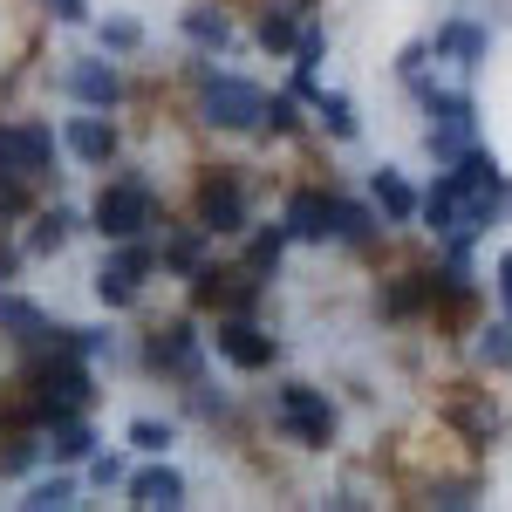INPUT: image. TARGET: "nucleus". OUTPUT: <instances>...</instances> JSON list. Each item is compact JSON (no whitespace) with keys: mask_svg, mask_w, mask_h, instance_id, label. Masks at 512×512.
Listing matches in <instances>:
<instances>
[{"mask_svg":"<svg viewBox=\"0 0 512 512\" xmlns=\"http://www.w3.org/2000/svg\"><path fill=\"white\" fill-rule=\"evenodd\" d=\"M82 219L96 239H151L164 226V198L144 171H117V178H103V192L89 198Z\"/></svg>","mask_w":512,"mask_h":512,"instance_id":"nucleus-1","label":"nucleus"},{"mask_svg":"<svg viewBox=\"0 0 512 512\" xmlns=\"http://www.w3.org/2000/svg\"><path fill=\"white\" fill-rule=\"evenodd\" d=\"M192 82H198L192 110H198L205 130H260V110H267V89H260V82L219 69V55H205L192 69Z\"/></svg>","mask_w":512,"mask_h":512,"instance_id":"nucleus-2","label":"nucleus"},{"mask_svg":"<svg viewBox=\"0 0 512 512\" xmlns=\"http://www.w3.org/2000/svg\"><path fill=\"white\" fill-rule=\"evenodd\" d=\"M267 417H274V431L294 444V451H328L335 431H342V410H335V396L315 390V383H274L267 396Z\"/></svg>","mask_w":512,"mask_h":512,"instance_id":"nucleus-3","label":"nucleus"},{"mask_svg":"<svg viewBox=\"0 0 512 512\" xmlns=\"http://www.w3.org/2000/svg\"><path fill=\"white\" fill-rule=\"evenodd\" d=\"M192 219L205 226L212 239H239L253 226V185L239 164H205L192 185Z\"/></svg>","mask_w":512,"mask_h":512,"instance_id":"nucleus-4","label":"nucleus"},{"mask_svg":"<svg viewBox=\"0 0 512 512\" xmlns=\"http://www.w3.org/2000/svg\"><path fill=\"white\" fill-rule=\"evenodd\" d=\"M62 164V130L41 117H0V178L21 185H48Z\"/></svg>","mask_w":512,"mask_h":512,"instance_id":"nucleus-5","label":"nucleus"},{"mask_svg":"<svg viewBox=\"0 0 512 512\" xmlns=\"http://www.w3.org/2000/svg\"><path fill=\"white\" fill-rule=\"evenodd\" d=\"M144 369H151L158 383H178V390L205 383V335H198V315L158 321V328L144 335Z\"/></svg>","mask_w":512,"mask_h":512,"instance_id":"nucleus-6","label":"nucleus"},{"mask_svg":"<svg viewBox=\"0 0 512 512\" xmlns=\"http://www.w3.org/2000/svg\"><path fill=\"white\" fill-rule=\"evenodd\" d=\"M185 301H192V315H260L267 308V280L246 274V267L205 260L198 274H185Z\"/></svg>","mask_w":512,"mask_h":512,"instance_id":"nucleus-7","label":"nucleus"},{"mask_svg":"<svg viewBox=\"0 0 512 512\" xmlns=\"http://www.w3.org/2000/svg\"><path fill=\"white\" fill-rule=\"evenodd\" d=\"M205 349L219 355L226 369H239V376H267V369L280 362V335L260 315H212Z\"/></svg>","mask_w":512,"mask_h":512,"instance_id":"nucleus-8","label":"nucleus"},{"mask_svg":"<svg viewBox=\"0 0 512 512\" xmlns=\"http://www.w3.org/2000/svg\"><path fill=\"white\" fill-rule=\"evenodd\" d=\"M280 226L294 246H335V185H294L280 198Z\"/></svg>","mask_w":512,"mask_h":512,"instance_id":"nucleus-9","label":"nucleus"},{"mask_svg":"<svg viewBox=\"0 0 512 512\" xmlns=\"http://www.w3.org/2000/svg\"><path fill=\"white\" fill-rule=\"evenodd\" d=\"M62 96H69L76 110H123L130 82H123L117 62H103V55H76V62L62 69Z\"/></svg>","mask_w":512,"mask_h":512,"instance_id":"nucleus-10","label":"nucleus"},{"mask_svg":"<svg viewBox=\"0 0 512 512\" xmlns=\"http://www.w3.org/2000/svg\"><path fill=\"white\" fill-rule=\"evenodd\" d=\"M62 151L76 164H89V171H110L123 151V130L110 123V110H82V117L62 123Z\"/></svg>","mask_w":512,"mask_h":512,"instance_id":"nucleus-11","label":"nucleus"},{"mask_svg":"<svg viewBox=\"0 0 512 512\" xmlns=\"http://www.w3.org/2000/svg\"><path fill=\"white\" fill-rule=\"evenodd\" d=\"M444 424L458 437H472V444H492L499 437V403H492V390H478V383H451V396H444Z\"/></svg>","mask_w":512,"mask_h":512,"instance_id":"nucleus-12","label":"nucleus"},{"mask_svg":"<svg viewBox=\"0 0 512 512\" xmlns=\"http://www.w3.org/2000/svg\"><path fill=\"white\" fill-rule=\"evenodd\" d=\"M376 315L383 321H431V267H403L376 287Z\"/></svg>","mask_w":512,"mask_h":512,"instance_id":"nucleus-13","label":"nucleus"},{"mask_svg":"<svg viewBox=\"0 0 512 512\" xmlns=\"http://www.w3.org/2000/svg\"><path fill=\"white\" fill-rule=\"evenodd\" d=\"M308 21H315L308 0H260V14H253V41L280 62V55H294V41H301Z\"/></svg>","mask_w":512,"mask_h":512,"instance_id":"nucleus-14","label":"nucleus"},{"mask_svg":"<svg viewBox=\"0 0 512 512\" xmlns=\"http://www.w3.org/2000/svg\"><path fill=\"white\" fill-rule=\"evenodd\" d=\"M0 335H7V342H14L21 355L55 349V321L41 315L28 294H14V287H0Z\"/></svg>","mask_w":512,"mask_h":512,"instance_id":"nucleus-15","label":"nucleus"},{"mask_svg":"<svg viewBox=\"0 0 512 512\" xmlns=\"http://www.w3.org/2000/svg\"><path fill=\"white\" fill-rule=\"evenodd\" d=\"M76 233H82L76 205H35V212H28V233H21V253H28V260H55Z\"/></svg>","mask_w":512,"mask_h":512,"instance_id":"nucleus-16","label":"nucleus"},{"mask_svg":"<svg viewBox=\"0 0 512 512\" xmlns=\"http://www.w3.org/2000/svg\"><path fill=\"white\" fill-rule=\"evenodd\" d=\"M123 492H130V506H144V512H178L185 506V472L178 465H144V472L123 478Z\"/></svg>","mask_w":512,"mask_h":512,"instance_id":"nucleus-17","label":"nucleus"},{"mask_svg":"<svg viewBox=\"0 0 512 512\" xmlns=\"http://www.w3.org/2000/svg\"><path fill=\"white\" fill-rule=\"evenodd\" d=\"M205 260H212V233H205L198 219H185V226H164V239H158V267H164V274L185 280V274H198Z\"/></svg>","mask_w":512,"mask_h":512,"instance_id":"nucleus-18","label":"nucleus"},{"mask_svg":"<svg viewBox=\"0 0 512 512\" xmlns=\"http://www.w3.org/2000/svg\"><path fill=\"white\" fill-rule=\"evenodd\" d=\"M89 451H96V424H89V410L55 417V424L41 431V458H48V465H89Z\"/></svg>","mask_w":512,"mask_h":512,"instance_id":"nucleus-19","label":"nucleus"},{"mask_svg":"<svg viewBox=\"0 0 512 512\" xmlns=\"http://www.w3.org/2000/svg\"><path fill=\"white\" fill-rule=\"evenodd\" d=\"M369 205H376L390 226H417V185H410L396 164H376V171H369Z\"/></svg>","mask_w":512,"mask_h":512,"instance_id":"nucleus-20","label":"nucleus"},{"mask_svg":"<svg viewBox=\"0 0 512 512\" xmlns=\"http://www.w3.org/2000/svg\"><path fill=\"white\" fill-rule=\"evenodd\" d=\"M383 212L369 205V198H349V192H335V246H349V253H362V246H376L383 239Z\"/></svg>","mask_w":512,"mask_h":512,"instance_id":"nucleus-21","label":"nucleus"},{"mask_svg":"<svg viewBox=\"0 0 512 512\" xmlns=\"http://www.w3.org/2000/svg\"><path fill=\"white\" fill-rule=\"evenodd\" d=\"M458 212H465L458 178H451V171H437L431 192H417V226H424L431 239H451V233H458Z\"/></svg>","mask_w":512,"mask_h":512,"instance_id":"nucleus-22","label":"nucleus"},{"mask_svg":"<svg viewBox=\"0 0 512 512\" xmlns=\"http://www.w3.org/2000/svg\"><path fill=\"white\" fill-rule=\"evenodd\" d=\"M178 28H185V41H192L198 55H226V48L239 41L233 14H226V7H212V0H198V7H185V21H178Z\"/></svg>","mask_w":512,"mask_h":512,"instance_id":"nucleus-23","label":"nucleus"},{"mask_svg":"<svg viewBox=\"0 0 512 512\" xmlns=\"http://www.w3.org/2000/svg\"><path fill=\"white\" fill-rule=\"evenodd\" d=\"M239 239H246L239 267H246V274H260L267 287H274V280H280V260H287V246H294V239H287V226H280V219H274V226H246Z\"/></svg>","mask_w":512,"mask_h":512,"instance_id":"nucleus-24","label":"nucleus"},{"mask_svg":"<svg viewBox=\"0 0 512 512\" xmlns=\"http://www.w3.org/2000/svg\"><path fill=\"white\" fill-rule=\"evenodd\" d=\"M431 48H437V55H458L465 69H478V62H485V48H492V35H485L478 21H444V28L431 35Z\"/></svg>","mask_w":512,"mask_h":512,"instance_id":"nucleus-25","label":"nucleus"},{"mask_svg":"<svg viewBox=\"0 0 512 512\" xmlns=\"http://www.w3.org/2000/svg\"><path fill=\"white\" fill-rule=\"evenodd\" d=\"M308 110H315V123L328 130V137H335V144H355V137H362V123H355V103L342 96V89H321Z\"/></svg>","mask_w":512,"mask_h":512,"instance_id":"nucleus-26","label":"nucleus"},{"mask_svg":"<svg viewBox=\"0 0 512 512\" xmlns=\"http://www.w3.org/2000/svg\"><path fill=\"white\" fill-rule=\"evenodd\" d=\"M14 506H28V512H62V506H76V478H69V472L28 478V492H21Z\"/></svg>","mask_w":512,"mask_h":512,"instance_id":"nucleus-27","label":"nucleus"},{"mask_svg":"<svg viewBox=\"0 0 512 512\" xmlns=\"http://www.w3.org/2000/svg\"><path fill=\"white\" fill-rule=\"evenodd\" d=\"M472 355H478V369L506 376V369H512V321H485L478 342H472Z\"/></svg>","mask_w":512,"mask_h":512,"instance_id":"nucleus-28","label":"nucleus"},{"mask_svg":"<svg viewBox=\"0 0 512 512\" xmlns=\"http://www.w3.org/2000/svg\"><path fill=\"white\" fill-rule=\"evenodd\" d=\"M308 117H301V96L287 89V96H267V110H260V137H301Z\"/></svg>","mask_w":512,"mask_h":512,"instance_id":"nucleus-29","label":"nucleus"},{"mask_svg":"<svg viewBox=\"0 0 512 512\" xmlns=\"http://www.w3.org/2000/svg\"><path fill=\"white\" fill-rule=\"evenodd\" d=\"M41 465V431H14L0 444V478H28Z\"/></svg>","mask_w":512,"mask_h":512,"instance_id":"nucleus-30","label":"nucleus"},{"mask_svg":"<svg viewBox=\"0 0 512 512\" xmlns=\"http://www.w3.org/2000/svg\"><path fill=\"white\" fill-rule=\"evenodd\" d=\"M130 451H144V458H164L171 444H178V424H164V417H130Z\"/></svg>","mask_w":512,"mask_h":512,"instance_id":"nucleus-31","label":"nucleus"},{"mask_svg":"<svg viewBox=\"0 0 512 512\" xmlns=\"http://www.w3.org/2000/svg\"><path fill=\"white\" fill-rule=\"evenodd\" d=\"M96 41H103V55H137V48H144V21L110 14V21H96Z\"/></svg>","mask_w":512,"mask_h":512,"instance_id":"nucleus-32","label":"nucleus"},{"mask_svg":"<svg viewBox=\"0 0 512 512\" xmlns=\"http://www.w3.org/2000/svg\"><path fill=\"white\" fill-rule=\"evenodd\" d=\"M424 506H444V512L478 506V478H437L431 492H424Z\"/></svg>","mask_w":512,"mask_h":512,"instance_id":"nucleus-33","label":"nucleus"},{"mask_svg":"<svg viewBox=\"0 0 512 512\" xmlns=\"http://www.w3.org/2000/svg\"><path fill=\"white\" fill-rule=\"evenodd\" d=\"M35 212V185H21V178H0V226H21Z\"/></svg>","mask_w":512,"mask_h":512,"instance_id":"nucleus-34","label":"nucleus"},{"mask_svg":"<svg viewBox=\"0 0 512 512\" xmlns=\"http://www.w3.org/2000/svg\"><path fill=\"white\" fill-rule=\"evenodd\" d=\"M123 478H130V465H123L117 451H89V485L110 492V485H123Z\"/></svg>","mask_w":512,"mask_h":512,"instance_id":"nucleus-35","label":"nucleus"},{"mask_svg":"<svg viewBox=\"0 0 512 512\" xmlns=\"http://www.w3.org/2000/svg\"><path fill=\"white\" fill-rule=\"evenodd\" d=\"M69 349L96 362V355H110V349H117V335H110V328H69Z\"/></svg>","mask_w":512,"mask_h":512,"instance_id":"nucleus-36","label":"nucleus"},{"mask_svg":"<svg viewBox=\"0 0 512 512\" xmlns=\"http://www.w3.org/2000/svg\"><path fill=\"white\" fill-rule=\"evenodd\" d=\"M21 260H28V253H21V239H14V226H0V287H7V280L21 274Z\"/></svg>","mask_w":512,"mask_h":512,"instance_id":"nucleus-37","label":"nucleus"},{"mask_svg":"<svg viewBox=\"0 0 512 512\" xmlns=\"http://www.w3.org/2000/svg\"><path fill=\"white\" fill-rule=\"evenodd\" d=\"M48 14H55L62 28H89V0H48Z\"/></svg>","mask_w":512,"mask_h":512,"instance_id":"nucleus-38","label":"nucleus"},{"mask_svg":"<svg viewBox=\"0 0 512 512\" xmlns=\"http://www.w3.org/2000/svg\"><path fill=\"white\" fill-rule=\"evenodd\" d=\"M492 274H499V301H506V321H512V253H499V267H492Z\"/></svg>","mask_w":512,"mask_h":512,"instance_id":"nucleus-39","label":"nucleus"},{"mask_svg":"<svg viewBox=\"0 0 512 512\" xmlns=\"http://www.w3.org/2000/svg\"><path fill=\"white\" fill-rule=\"evenodd\" d=\"M506 219H512V192H506Z\"/></svg>","mask_w":512,"mask_h":512,"instance_id":"nucleus-40","label":"nucleus"}]
</instances>
